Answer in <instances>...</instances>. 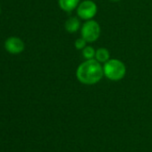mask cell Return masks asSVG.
I'll use <instances>...</instances> for the list:
<instances>
[{
  "label": "cell",
  "instance_id": "1",
  "mask_svg": "<svg viewBox=\"0 0 152 152\" xmlns=\"http://www.w3.org/2000/svg\"><path fill=\"white\" fill-rule=\"evenodd\" d=\"M104 75L103 66L95 58L87 59L76 70V78L85 85H93L100 82Z\"/></svg>",
  "mask_w": 152,
  "mask_h": 152
},
{
  "label": "cell",
  "instance_id": "2",
  "mask_svg": "<svg viewBox=\"0 0 152 152\" xmlns=\"http://www.w3.org/2000/svg\"><path fill=\"white\" fill-rule=\"evenodd\" d=\"M103 72L106 77L113 82L122 80L126 74V66L119 59L112 58L103 65Z\"/></svg>",
  "mask_w": 152,
  "mask_h": 152
},
{
  "label": "cell",
  "instance_id": "3",
  "mask_svg": "<svg viewBox=\"0 0 152 152\" xmlns=\"http://www.w3.org/2000/svg\"><path fill=\"white\" fill-rule=\"evenodd\" d=\"M101 33L100 25L98 22L94 20H88L86 23H83L81 29V34L82 37L87 41V42H94L96 41Z\"/></svg>",
  "mask_w": 152,
  "mask_h": 152
},
{
  "label": "cell",
  "instance_id": "4",
  "mask_svg": "<svg viewBox=\"0 0 152 152\" xmlns=\"http://www.w3.org/2000/svg\"><path fill=\"white\" fill-rule=\"evenodd\" d=\"M77 9L78 16L83 20H91L98 12V7L92 0H84L80 3Z\"/></svg>",
  "mask_w": 152,
  "mask_h": 152
},
{
  "label": "cell",
  "instance_id": "5",
  "mask_svg": "<svg viewBox=\"0 0 152 152\" xmlns=\"http://www.w3.org/2000/svg\"><path fill=\"white\" fill-rule=\"evenodd\" d=\"M24 42L18 37H10L5 42L6 50L12 55L21 54L24 50Z\"/></svg>",
  "mask_w": 152,
  "mask_h": 152
},
{
  "label": "cell",
  "instance_id": "6",
  "mask_svg": "<svg viewBox=\"0 0 152 152\" xmlns=\"http://www.w3.org/2000/svg\"><path fill=\"white\" fill-rule=\"evenodd\" d=\"M81 0H58V5L60 8L64 12H72L77 8L80 5Z\"/></svg>",
  "mask_w": 152,
  "mask_h": 152
},
{
  "label": "cell",
  "instance_id": "7",
  "mask_svg": "<svg viewBox=\"0 0 152 152\" xmlns=\"http://www.w3.org/2000/svg\"><path fill=\"white\" fill-rule=\"evenodd\" d=\"M80 25H81V23L77 17H70L66 20V22L64 23V28L67 32L74 33L76 31H78Z\"/></svg>",
  "mask_w": 152,
  "mask_h": 152
},
{
  "label": "cell",
  "instance_id": "8",
  "mask_svg": "<svg viewBox=\"0 0 152 152\" xmlns=\"http://www.w3.org/2000/svg\"><path fill=\"white\" fill-rule=\"evenodd\" d=\"M95 59L97 61H99L100 64L101 63H106L110 59V53L108 51V49L105 48H99L96 50V54H95Z\"/></svg>",
  "mask_w": 152,
  "mask_h": 152
},
{
  "label": "cell",
  "instance_id": "9",
  "mask_svg": "<svg viewBox=\"0 0 152 152\" xmlns=\"http://www.w3.org/2000/svg\"><path fill=\"white\" fill-rule=\"evenodd\" d=\"M95 54H96V50L91 46H86L83 49V56L86 60L87 59H93V58H95Z\"/></svg>",
  "mask_w": 152,
  "mask_h": 152
},
{
  "label": "cell",
  "instance_id": "10",
  "mask_svg": "<svg viewBox=\"0 0 152 152\" xmlns=\"http://www.w3.org/2000/svg\"><path fill=\"white\" fill-rule=\"evenodd\" d=\"M86 43H87V41L83 37H81V38H78L77 39L75 40L74 47L77 50H83L86 47Z\"/></svg>",
  "mask_w": 152,
  "mask_h": 152
},
{
  "label": "cell",
  "instance_id": "11",
  "mask_svg": "<svg viewBox=\"0 0 152 152\" xmlns=\"http://www.w3.org/2000/svg\"><path fill=\"white\" fill-rule=\"evenodd\" d=\"M109 1H111V2H119V1H121V0H109Z\"/></svg>",
  "mask_w": 152,
  "mask_h": 152
},
{
  "label": "cell",
  "instance_id": "12",
  "mask_svg": "<svg viewBox=\"0 0 152 152\" xmlns=\"http://www.w3.org/2000/svg\"><path fill=\"white\" fill-rule=\"evenodd\" d=\"M0 14H1V9H0Z\"/></svg>",
  "mask_w": 152,
  "mask_h": 152
}]
</instances>
